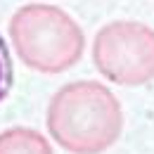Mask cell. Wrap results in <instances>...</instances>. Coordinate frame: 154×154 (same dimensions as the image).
Masks as SVG:
<instances>
[{"label": "cell", "mask_w": 154, "mask_h": 154, "mask_svg": "<svg viewBox=\"0 0 154 154\" xmlns=\"http://www.w3.org/2000/svg\"><path fill=\"white\" fill-rule=\"evenodd\" d=\"M45 126L69 154H102L123 131L119 97L100 81H71L52 95Z\"/></svg>", "instance_id": "6da1fadb"}, {"label": "cell", "mask_w": 154, "mask_h": 154, "mask_svg": "<svg viewBox=\"0 0 154 154\" xmlns=\"http://www.w3.org/2000/svg\"><path fill=\"white\" fill-rule=\"evenodd\" d=\"M10 85H12V62H10L5 40L0 38V102L10 93Z\"/></svg>", "instance_id": "5b68a950"}, {"label": "cell", "mask_w": 154, "mask_h": 154, "mask_svg": "<svg viewBox=\"0 0 154 154\" xmlns=\"http://www.w3.org/2000/svg\"><path fill=\"white\" fill-rule=\"evenodd\" d=\"M10 38L17 57L38 74H64L76 66L85 50V33L57 5L31 2L10 19Z\"/></svg>", "instance_id": "7a4b0ae2"}, {"label": "cell", "mask_w": 154, "mask_h": 154, "mask_svg": "<svg viewBox=\"0 0 154 154\" xmlns=\"http://www.w3.org/2000/svg\"><path fill=\"white\" fill-rule=\"evenodd\" d=\"M93 64L114 85L137 88L154 81V29L133 19L104 24L93 38Z\"/></svg>", "instance_id": "3957f363"}, {"label": "cell", "mask_w": 154, "mask_h": 154, "mask_svg": "<svg viewBox=\"0 0 154 154\" xmlns=\"http://www.w3.org/2000/svg\"><path fill=\"white\" fill-rule=\"evenodd\" d=\"M0 154H55L50 140L36 128L14 126L0 133Z\"/></svg>", "instance_id": "277c9868"}]
</instances>
